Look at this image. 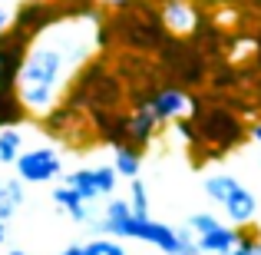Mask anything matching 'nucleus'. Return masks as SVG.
Returning a JSON list of instances; mask_svg holds the SVG:
<instances>
[{
    "label": "nucleus",
    "mask_w": 261,
    "mask_h": 255,
    "mask_svg": "<svg viewBox=\"0 0 261 255\" xmlns=\"http://www.w3.org/2000/svg\"><path fill=\"white\" fill-rule=\"evenodd\" d=\"M99 30L102 17H93L83 7L30 37L17 73V93L30 120H43L63 103L70 83L99 47Z\"/></svg>",
    "instance_id": "1"
},
{
    "label": "nucleus",
    "mask_w": 261,
    "mask_h": 255,
    "mask_svg": "<svg viewBox=\"0 0 261 255\" xmlns=\"http://www.w3.org/2000/svg\"><path fill=\"white\" fill-rule=\"evenodd\" d=\"M218 103L205 106L202 96H192L189 116L195 123V143H192V156H195V166L202 163H218L225 153L238 149L248 140V126L238 113H231L222 103V96H215Z\"/></svg>",
    "instance_id": "2"
},
{
    "label": "nucleus",
    "mask_w": 261,
    "mask_h": 255,
    "mask_svg": "<svg viewBox=\"0 0 261 255\" xmlns=\"http://www.w3.org/2000/svg\"><path fill=\"white\" fill-rule=\"evenodd\" d=\"M109 30H116L119 43H126L129 50H159L166 43V27L162 17L152 4L146 0H133L129 7L116 10V20L106 24Z\"/></svg>",
    "instance_id": "3"
},
{
    "label": "nucleus",
    "mask_w": 261,
    "mask_h": 255,
    "mask_svg": "<svg viewBox=\"0 0 261 255\" xmlns=\"http://www.w3.org/2000/svg\"><path fill=\"white\" fill-rule=\"evenodd\" d=\"M205 192L212 202H218L225 209V216L231 219V225H251L258 219V199L238 182L235 176H208L205 179Z\"/></svg>",
    "instance_id": "4"
},
{
    "label": "nucleus",
    "mask_w": 261,
    "mask_h": 255,
    "mask_svg": "<svg viewBox=\"0 0 261 255\" xmlns=\"http://www.w3.org/2000/svg\"><path fill=\"white\" fill-rule=\"evenodd\" d=\"M189 229L195 232L198 252H208V255L231 252V245H235V239H238L235 225H222L212 212H192L189 216Z\"/></svg>",
    "instance_id": "5"
},
{
    "label": "nucleus",
    "mask_w": 261,
    "mask_h": 255,
    "mask_svg": "<svg viewBox=\"0 0 261 255\" xmlns=\"http://www.w3.org/2000/svg\"><path fill=\"white\" fill-rule=\"evenodd\" d=\"M13 166H17L20 182H53V179L63 176V159L50 146H37V149L20 153Z\"/></svg>",
    "instance_id": "6"
},
{
    "label": "nucleus",
    "mask_w": 261,
    "mask_h": 255,
    "mask_svg": "<svg viewBox=\"0 0 261 255\" xmlns=\"http://www.w3.org/2000/svg\"><path fill=\"white\" fill-rule=\"evenodd\" d=\"M63 182L70 186L73 192H80L83 202H96L102 196H113L116 189V169L113 166H86L76 172H66Z\"/></svg>",
    "instance_id": "7"
},
{
    "label": "nucleus",
    "mask_w": 261,
    "mask_h": 255,
    "mask_svg": "<svg viewBox=\"0 0 261 255\" xmlns=\"http://www.w3.org/2000/svg\"><path fill=\"white\" fill-rule=\"evenodd\" d=\"M189 106H192V93L189 89L162 86V89H155V96L142 109H149L159 123H172V120H178V116H189Z\"/></svg>",
    "instance_id": "8"
},
{
    "label": "nucleus",
    "mask_w": 261,
    "mask_h": 255,
    "mask_svg": "<svg viewBox=\"0 0 261 255\" xmlns=\"http://www.w3.org/2000/svg\"><path fill=\"white\" fill-rule=\"evenodd\" d=\"M159 17L166 33H175V37H189L198 27V10L192 7V0H162Z\"/></svg>",
    "instance_id": "9"
},
{
    "label": "nucleus",
    "mask_w": 261,
    "mask_h": 255,
    "mask_svg": "<svg viewBox=\"0 0 261 255\" xmlns=\"http://www.w3.org/2000/svg\"><path fill=\"white\" fill-rule=\"evenodd\" d=\"M162 123L155 120L149 109H129V126H126V143L136 149H146L149 143L155 140Z\"/></svg>",
    "instance_id": "10"
},
{
    "label": "nucleus",
    "mask_w": 261,
    "mask_h": 255,
    "mask_svg": "<svg viewBox=\"0 0 261 255\" xmlns=\"http://www.w3.org/2000/svg\"><path fill=\"white\" fill-rule=\"evenodd\" d=\"M27 120H30V116H27L23 103H20L17 86H0V129L20 126V123H27Z\"/></svg>",
    "instance_id": "11"
},
{
    "label": "nucleus",
    "mask_w": 261,
    "mask_h": 255,
    "mask_svg": "<svg viewBox=\"0 0 261 255\" xmlns=\"http://www.w3.org/2000/svg\"><path fill=\"white\" fill-rule=\"evenodd\" d=\"M53 202H57L60 209H63L66 216L73 219V222H83V225H86L89 219H93V216H89V202H83V199H80V192H73L66 182L53 189Z\"/></svg>",
    "instance_id": "12"
},
{
    "label": "nucleus",
    "mask_w": 261,
    "mask_h": 255,
    "mask_svg": "<svg viewBox=\"0 0 261 255\" xmlns=\"http://www.w3.org/2000/svg\"><path fill=\"white\" fill-rule=\"evenodd\" d=\"M113 169L116 176H126V179H136L142 169V149L129 146V143H122V146L113 149Z\"/></svg>",
    "instance_id": "13"
},
{
    "label": "nucleus",
    "mask_w": 261,
    "mask_h": 255,
    "mask_svg": "<svg viewBox=\"0 0 261 255\" xmlns=\"http://www.w3.org/2000/svg\"><path fill=\"white\" fill-rule=\"evenodd\" d=\"M23 205V186L20 179H0V222H10Z\"/></svg>",
    "instance_id": "14"
},
{
    "label": "nucleus",
    "mask_w": 261,
    "mask_h": 255,
    "mask_svg": "<svg viewBox=\"0 0 261 255\" xmlns=\"http://www.w3.org/2000/svg\"><path fill=\"white\" fill-rule=\"evenodd\" d=\"M60 255H126L116 239H93V242H83V245H70Z\"/></svg>",
    "instance_id": "15"
},
{
    "label": "nucleus",
    "mask_w": 261,
    "mask_h": 255,
    "mask_svg": "<svg viewBox=\"0 0 261 255\" xmlns=\"http://www.w3.org/2000/svg\"><path fill=\"white\" fill-rule=\"evenodd\" d=\"M235 232H238V239H235V245H231V252H225V255H258L261 252V232L255 229V222L235 225Z\"/></svg>",
    "instance_id": "16"
},
{
    "label": "nucleus",
    "mask_w": 261,
    "mask_h": 255,
    "mask_svg": "<svg viewBox=\"0 0 261 255\" xmlns=\"http://www.w3.org/2000/svg\"><path fill=\"white\" fill-rule=\"evenodd\" d=\"M20 153H23V133H20V126L0 129V163L10 166V163H17Z\"/></svg>",
    "instance_id": "17"
},
{
    "label": "nucleus",
    "mask_w": 261,
    "mask_h": 255,
    "mask_svg": "<svg viewBox=\"0 0 261 255\" xmlns=\"http://www.w3.org/2000/svg\"><path fill=\"white\" fill-rule=\"evenodd\" d=\"M129 205H133L136 216H149V192H146V182H142L139 176L129 179Z\"/></svg>",
    "instance_id": "18"
},
{
    "label": "nucleus",
    "mask_w": 261,
    "mask_h": 255,
    "mask_svg": "<svg viewBox=\"0 0 261 255\" xmlns=\"http://www.w3.org/2000/svg\"><path fill=\"white\" fill-rule=\"evenodd\" d=\"M212 86L215 89H235L238 86V70L235 66H231V70L228 66H225V70H215L212 73Z\"/></svg>",
    "instance_id": "19"
},
{
    "label": "nucleus",
    "mask_w": 261,
    "mask_h": 255,
    "mask_svg": "<svg viewBox=\"0 0 261 255\" xmlns=\"http://www.w3.org/2000/svg\"><path fill=\"white\" fill-rule=\"evenodd\" d=\"M13 13H17V7L10 0H0V33H7L13 27Z\"/></svg>",
    "instance_id": "20"
},
{
    "label": "nucleus",
    "mask_w": 261,
    "mask_h": 255,
    "mask_svg": "<svg viewBox=\"0 0 261 255\" xmlns=\"http://www.w3.org/2000/svg\"><path fill=\"white\" fill-rule=\"evenodd\" d=\"M96 4H99L102 7V10H122V7H129V4H133V0H96Z\"/></svg>",
    "instance_id": "21"
},
{
    "label": "nucleus",
    "mask_w": 261,
    "mask_h": 255,
    "mask_svg": "<svg viewBox=\"0 0 261 255\" xmlns=\"http://www.w3.org/2000/svg\"><path fill=\"white\" fill-rule=\"evenodd\" d=\"M248 140H255V143H261V120H255L248 126Z\"/></svg>",
    "instance_id": "22"
},
{
    "label": "nucleus",
    "mask_w": 261,
    "mask_h": 255,
    "mask_svg": "<svg viewBox=\"0 0 261 255\" xmlns=\"http://www.w3.org/2000/svg\"><path fill=\"white\" fill-rule=\"evenodd\" d=\"M7 239V222H0V242Z\"/></svg>",
    "instance_id": "23"
},
{
    "label": "nucleus",
    "mask_w": 261,
    "mask_h": 255,
    "mask_svg": "<svg viewBox=\"0 0 261 255\" xmlns=\"http://www.w3.org/2000/svg\"><path fill=\"white\" fill-rule=\"evenodd\" d=\"M63 4H80V7H86V0H63Z\"/></svg>",
    "instance_id": "24"
},
{
    "label": "nucleus",
    "mask_w": 261,
    "mask_h": 255,
    "mask_svg": "<svg viewBox=\"0 0 261 255\" xmlns=\"http://www.w3.org/2000/svg\"><path fill=\"white\" fill-rule=\"evenodd\" d=\"M258 66H261V37H258Z\"/></svg>",
    "instance_id": "25"
},
{
    "label": "nucleus",
    "mask_w": 261,
    "mask_h": 255,
    "mask_svg": "<svg viewBox=\"0 0 261 255\" xmlns=\"http://www.w3.org/2000/svg\"><path fill=\"white\" fill-rule=\"evenodd\" d=\"M7 255H27V252H20V249H13V252H7Z\"/></svg>",
    "instance_id": "26"
},
{
    "label": "nucleus",
    "mask_w": 261,
    "mask_h": 255,
    "mask_svg": "<svg viewBox=\"0 0 261 255\" xmlns=\"http://www.w3.org/2000/svg\"><path fill=\"white\" fill-rule=\"evenodd\" d=\"M10 4H13V7H20V4H23V0H10Z\"/></svg>",
    "instance_id": "27"
}]
</instances>
